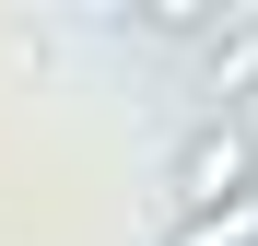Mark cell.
I'll return each instance as SVG.
<instances>
[{"label":"cell","instance_id":"6da1fadb","mask_svg":"<svg viewBox=\"0 0 258 246\" xmlns=\"http://www.w3.org/2000/svg\"><path fill=\"white\" fill-rule=\"evenodd\" d=\"M176 211H223V199L258 188V141H246V117H200V129L176 141Z\"/></svg>","mask_w":258,"mask_h":246},{"label":"cell","instance_id":"7a4b0ae2","mask_svg":"<svg viewBox=\"0 0 258 246\" xmlns=\"http://www.w3.org/2000/svg\"><path fill=\"white\" fill-rule=\"evenodd\" d=\"M200 94H211V117H235V94H258V12H223V35L200 59Z\"/></svg>","mask_w":258,"mask_h":246},{"label":"cell","instance_id":"3957f363","mask_svg":"<svg viewBox=\"0 0 258 246\" xmlns=\"http://www.w3.org/2000/svg\"><path fill=\"white\" fill-rule=\"evenodd\" d=\"M164 246H258V188L223 199V211H176V223H164Z\"/></svg>","mask_w":258,"mask_h":246}]
</instances>
